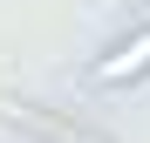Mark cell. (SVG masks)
<instances>
[{"instance_id":"cell-1","label":"cell","mask_w":150,"mask_h":143,"mask_svg":"<svg viewBox=\"0 0 150 143\" xmlns=\"http://www.w3.org/2000/svg\"><path fill=\"white\" fill-rule=\"evenodd\" d=\"M0 123H7L14 136H28V143H116L109 130L82 123V116L48 109V102H21V95H0Z\"/></svg>"},{"instance_id":"cell-2","label":"cell","mask_w":150,"mask_h":143,"mask_svg":"<svg viewBox=\"0 0 150 143\" xmlns=\"http://www.w3.org/2000/svg\"><path fill=\"white\" fill-rule=\"evenodd\" d=\"M150 75V20H137L123 41H109L103 55H96L89 68H82V82L89 89H103V95H123V89H137Z\"/></svg>"},{"instance_id":"cell-3","label":"cell","mask_w":150,"mask_h":143,"mask_svg":"<svg viewBox=\"0 0 150 143\" xmlns=\"http://www.w3.org/2000/svg\"><path fill=\"white\" fill-rule=\"evenodd\" d=\"M130 7H150V0H130Z\"/></svg>"}]
</instances>
